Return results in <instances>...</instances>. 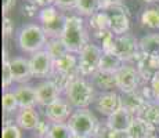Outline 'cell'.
<instances>
[{"label": "cell", "mask_w": 159, "mask_h": 138, "mask_svg": "<svg viewBox=\"0 0 159 138\" xmlns=\"http://www.w3.org/2000/svg\"><path fill=\"white\" fill-rule=\"evenodd\" d=\"M35 3L38 7H50V6H53V4H56V0H35Z\"/></svg>", "instance_id": "39"}, {"label": "cell", "mask_w": 159, "mask_h": 138, "mask_svg": "<svg viewBox=\"0 0 159 138\" xmlns=\"http://www.w3.org/2000/svg\"><path fill=\"white\" fill-rule=\"evenodd\" d=\"M154 131H155L154 126L148 124L147 122L136 118L127 133H129V136L131 138H151V137H154Z\"/></svg>", "instance_id": "19"}, {"label": "cell", "mask_w": 159, "mask_h": 138, "mask_svg": "<svg viewBox=\"0 0 159 138\" xmlns=\"http://www.w3.org/2000/svg\"><path fill=\"white\" fill-rule=\"evenodd\" d=\"M2 138H22V134H21V130H20V126L15 124V123L3 126Z\"/></svg>", "instance_id": "31"}, {"label": "cell", "mask_w": 159, "mask_h": 138, "mask_svg": "<svg viewBox=\"0 0 159 138\" xmlns=\"http://www.w3.org/2000/svg\"><path fill=\"white\" fill-rule=\"evenodd\" d=\"M15 0H3V14L4 17H7V14L10 13L11 8H14Z\"/></svg>", "instance_id": "38"}, {"label": "cell", "mask_w": 159, "mask_h": 138, "mask_svg": "<svg viewBox=\"0 0 159 138\" xmlns=\"http://www.w3.org/2000/svg\"><path fill=\"white\" fill-rule=\"evenodd\" d=\"M10 65H11L14 82L20 83V84H25L33 78L29 60H25L22 57H17L10 61Z\"/></svg>", "instance_id": "15"}, {"label": "cell", "mask_w": 159, "mask_h": 138, "mask_svg": "<svg viewBox=\"0 0 159 138\" xmlns=\"http://www.w3.org/2000/svg\"><path fill=\"white\" fill-rule=\"evenodd\" d=\"M102 2V10L109 4H115V3H120L122 0H101Z\"/></svg>", "instance_id": "40"}, {"label": "cell", "mask_w": 159, "mask_h": 138, "mask_svg": "<svg viewBox=\"0 0 159 138\" xmlns=\"http://www.w3.org/2000/svg\"><path fill=\"white\" fill-rule=\"evenodd\" d=\"M76 10L82 15L91 17L97 11L102 10V2L101 0H79L76 4Z\"/></svg>", "instance_id": "25"}, {"label": "cell", "mask_w": 159, "mask_h": 138, "mask_svg": "<svg viewBox=\"0 0 159 138\" xmlns=\"http://www.w3.org/2000/svg\"><path fill=\"white\" fill-rule=\"evenodd\" d=\"M36 11H38V6L35 4V3H29L26 6H24L22 8V14L26 15V17H33V15H36Z\"/></svg>", "instance_id": "36"}, {"label": "cell", "mask_w": 159, "mask_h": 138, "mask_svg": "<svg viewBox=\"0 0 159 138\" xmlns=\"http://www.w3.org/2000/svg\"><path fill=\"white\" fill-rule=\"evenodd\" d=\"M107 14L109 15V21H111V32L115 36L126 35L127 30L130 28V18L127 7L120 3H115V4H109L104 8Z\"/></svg>", "instance_id": "6"}, {"label": "cell", "mask_w": 159, "mask_h": 138, "mask_svg": "<svg viewBox=\"0 0 159 138\" xmlns=\"http://www.w3.org/2000/svg\"><path fill=\"white\" fill-rule=\"evenodd\" d=\"M116 76V84L118 88L122 93H131V91H136L140 86V78L139 72L136 68L133 66H125L119 70L118 73H115Z\"/></svg>", "instance_id": "9"}, {"label": "cell", "mask_w": 159, "mask_h": 138, "mask_svg": "<svg viewBox=\"0 0 159 138\" xmlns=\"http://www.w3.org/2000/svg\"><path fill=\"white\" fill-rule=\"evenodd\" d=\"M134 119H136V116L131 112H129V110L125 108H120L118 112H115L114 115L108 116L107 124L114 131H118V133H127V131L130 130L131 124H133Z\"/></svg>", "instance_id": "13"}, {"label": "cell", "mask_w": 159, "mask_h": 138, "mask_svg": "<svg viewBox=\"0 0 159 138\" xmlns=\"http://www.w3.org/2000/svg\"><path fill=\"white\" fill-rule=\"evenodd\" d=\"M93 137L94 138H118V131H114L107 123L98 124Z\"/></svg>", "instance_id": "30"}, {"label": "cell", "mask_w": 159, "mask_h": 138, "mask_svg": "<svg viewBox=\"0 0 159 138\" xmlns=\"http://www.w3.org/2000/svg\"><path fill=\"white\" fill-rule=\"evenodd\" d=\"M90 26L93 28L94 32H101V30H111V21L107 11L100 10L94 15L90 17Z\"/></svg>", "instance_id": "23"}, {"label": "cell", "mask_w": 159, "mask_h": 138, "mask_svg": "<svg viewBox=\"0 0 159 138\" xmlns=\"http://www.w3.org/2000/svg\"><path fill=\"white\" fill-rule=\"evenodd\" d=\"M17 97L20 109H33L38 104V96H36V88L28 84H21L14 91Z\"/></svg>", "instance_id": "16"}, {"label": "cell", "mask_w": 159, "mask_h": 138, "mask_svg": "<svg viewBox=\"0 0 159 138\" xmlns=\"http://www.w3.org/2000/svg\"><path fill=\"white\" fill-rule=\"evenodd\" d=\"M151 138H159V137H155V136H154V137H151Z\"/></svg>", "instance_id": "44"}, {"label": "cell", "mask_w": 159, "mask_h": 138, "mask_svg": "<svg viewBox=\"0 0 159 138\" xmlns=\"http://www.w3.org/2000/svg\"><path fill=\"white\" fill-rule=\"evenodd\" d=\"M14 32V22L10 20L8 17H4L3 18V36L4 39L10 38Z\"/></svg>", "instance_id": "34"}, {"label": "cell", "mask_w": 159, "mask_h": 138, "mask_svg": "<svg viewBox=\"0 0 159 138\" xmlns=\"http://www.w3.org/2000/svg\"><path fill=\"white\" fill-rule=\"evenodd\" d=\"M35 78H50L54 72V61L46 50L38 51L29 60Z\"/></svg>", "instance_id": "8"}, {"label": "cell", "mask_w": 159, "mask_h": 138, "mask_svg": "<svg viewBox=\"0 0 159 138\" xmlns=\"http://www.w3.org/2000/svg\"><path fill=\"white\" fill-rule=\"evenodd\" d=\"M151 91L154 100L159 102V72L155 73V76L151 79Z\"/></svg>", "instance_id": "35"}, {"label": "cell", "mask_w": 159, "mask_h": 138, "mask_svg": "<svg viewBox=\"0 0 159 138\" xmlns=\"http://www.w3.org/2000/svg\"><path fill=\"white\" fill-rule=\"evenodd\" d=\"M66 48L72 54H80L82 50L89 44V36L84 29L83 20L79 17H68L65 29L61 36Z\"/></svg>", "instance_id": "1"}, {"label": "cell", "mask_w": 159, "mask_h": 138, "mask_svg": "<svg viewBox=\"0 0 159 138\" xmlns=\"http://www.w3.org/2000/svg\"><path fill=\"white\" fill-rule=\"evenodd\" d=\"M2 105H3V112H4L6 115H7V113L14 112L17 108H20L15 94L14 93H8V91H6V93L3 94Z\"/></svg>", "instance_id": "29"}, {"label": "cell", "mask_w": 159, "mask_h": 138, "mask_svg": "<svg viewBox=\"0 0 159 138\" xmlns=\"http://www.w3.org/2000/svg\"><path fill=\"white\" fill-rule=\"evenodd\" d=\"M28 2H29V3H33V2H35V0H28Z\"/></svg>", "instance_id": "43"}, {"label": "cell", "mask_w": 159, "mask_h": 138, "mask_svg": "<svg viewBox=\"0 0 159 138\" xmlns=\"http://www.w3.org/2000/svg\"><path fill=\"white\" fill-rule=\"evenodd\" d=\"M141 22L145 26L152 28V29L159 28V10H155V8L145 10L141 15Z\"/></svg>", "instance_id": "28"}, {"label": "cell", "mask_w": 159, "mask_h": 138, "mask_svg": "<svg viewBox=\"0 0 159 138\" xmlns=\"http://www.w3.org/2000/svg\"><path fill=\"white\" fill-rule=\"evenodd\" d=\"M122 106V97L115 91H105L96 98V109L105 116H111Z\"/></svg>", "instance_id": "11"}, {"label": "cell", "mask_w": 159, "mask_h": 138, "mask_svg": "<svg viewBox=\"0 0 159 138\" xmlns=\"http://www.w3.org/2000/svg\"><path fill=\"white\" fill-rule=\"evenodd\" d=\"M111 53L118 55L123 62L134 61L140 53V42H137V39L130 33L115 36L114 47H112Z\"/></svg>", "instance_id": "7"}, {"label": "cell", "mask_w": 159, "mask_h": 138, "mask_svg": "<svg viewBox=\"0 0 159 138\" xmlns=\"http://www.w3.org/2000/svg\"><path fill=\"white\" fill-rule=\"evenodd\" d=\"M137 72H139L141 80H149L159 72V57L158 55H147L140 51L136 60Z\"/></svg>", "instance_id": "10"}, {"label": "cell", "mask_w": 159, "mask_h": 138, "mask_svg": "<svg viewBox=\"0 0 159 138\" xmlns=\"http://www.w3.org/2000/svg\"><path fill=\"white\" fill-rule=\"evenodd\" d=\"M38 138H39V137H38Z\"/></svg>", "instance_id": "45"}, {"label": "cell", "mask_w": 159, "mask_h": 138, "mask_svg": "<svg viewBox=\"0 0 159 138\" xmlns=\"http://www.w3.org/2000/svg\"><path fill=\"white\" fill-rule=\"evenodd\" d=\"M104 51L100 46L89 43L79 54V72L82 76H94L100 70Z\"/></svg>", "instance_id": "5"}, {"label": "cell", "mask_w": 159, "mask_h": 138, "mask_svg": "<svg viewBox=\"0 0 159 138\" xmlns=\"http://www.w3.org/2000/svg\"><path fill=\"white\" fill-rule=\"evenodd\" d=\"M44 50L50 54V57L53 58V61L58 60V58L64 57L65 54H68V48H66L65 43L62 42V39L58 38V39H48L47 44H46Z\"/></svg>", "instance_id": "22"}, {"label": "cell", "mask_w": 159, "mask_h": 138, "mask_svg": "<svg viewBox=\"0 0 159 138\" xmlns=\"http://www.w3.org/2000/svg\"><path fill=\"white\" fill-rule=\"evenodd\" d=\"M140 51L147 55L159 57V35H148L140 40Z\"/></svg>", "instance_id": "24"}, {"label": "cell", "mask_w": 159, "mask_h": 138, "mask_svg": "<svg viewBox=\"0 0 159 138\" xmlns=\"http://www.w3.org/2000/svg\"><path fill=\"white\" fill-rule=\"evenodd\" d=\"M60 15H61V13L57 10V7L50 6V7H44L39 11V20H40L42 25H46V24L54 22Z\"/></svg>", "instance_id": "27"}, {"label": "cell", "mask_w": 159, "mask_h": 138, "mask_svg": "<svg viewBox=\"0 0 159 138\" xmlns=\"http://www.w3.org/2000/svg\"><path fill=\"white\" fill-rule=\"evenodd\" d=\"M15 122L20 126V128H24V130H35L36 126L40 122V119H39V115L35 109H20L17 113Z\"/></svg>", "instance_id": "18"}, {"label": "cell", "mask_w": 159, "mask_h": 138, "mask_svg": "<svg viewBox=\"0 0 159 138\" xmlns=\"http://www.w3.org/2000/svg\"><path fill=\"white\" fill-rule=\"evenodd\" d=\"M47 42L48 38L43 28L35 25V24L24 26L18 35V44H20L21 50L26 51V53L35 54L38 51H42L46 47Z\"/></svg>", "instance_id": "3"}, {"label": "cell", "mask_w": 159, "mask_h": 138, "mask_svg": "<svg viewBox=\"0 0 159 138\" xmlns=\"http://www.w3.org/2000/svg\"><path fill=\"white\" fill-rule=\"evenodd\" d=\"M123 68V61L114 53H104L100 62V70L107 73H118Z\"/></svg>", "instance_id": "20"}, {"label": "cell", "mask_w": 159, "mask_h": 138, "mask_svg": "<svg viewBox=\"0 0 159 138\" xmlns=\"http://www.w3.org/2000/svg\"><path fill=\"white\" fill-rule=\"evenodd\" d=\"M73 136L75 134L72 133L68 123H53L46 138H73Z\"/></svg>", "instance_id": "26"}, {"label": "cell", "mask_w": 159, "mask_h": 138, "mask_svg": "<svg viewBox=\"0 0 159 138\" xmlns=\"http://www.w3.org/2000/svg\"><path fill=\"white\" fill-rule=\"evenodd\" d=\"M73 138H89V137H82V136H73Z\"/></svg>", "instance_id": "41"}, {"label": "cell", "mask_w": 159, "mask_h": 138, "mask_svg": "<svg viewBox=\"0 0 159 138\" xmlns=\"http://www.w3.org/2000/svg\"><path fill=\"white\" fill-rule=\"evenodd\" d=\"M144 2H145V3H154L155 0H144Z\"/></svg>", "instance_id": "42"}, {"label": "cell", "mask_w": 159, "mask_h": 138, "mask_svg": "<svg viewBox=\"0 0 159 138\" xmlns=\"http://www.w3.org/2000/svg\"><path fill=\"white\" fill-rule=\"evenodd\" d=\"M66 123L71 127L75 136L82 137L94 136L97 127H98V122H97L96 116L87 109H76Z\"/></svg>", "instance_id": "4"}, {"label": "cell", "mask_w": 159, "mask_h": 138, "mask_svg": "<svg viewBox=\"0 0 159 138\" xmlns=\"http://www.w3.org/2000/svg\"><path fill=\"white\" fill-rule=\"evenodd\" d=\"M61 91L51 80L42 82L36 87V96H38V105L47 108L48 105L54 104L60 98Z\"/></svg>", "instance_id": "14"}, {"label": "cell", "mask_w": 159, "mask_h": 138, "mask_svg": "<svg viewBox=\"0 0 159 138\" xmlns=\"http://www.w3.org/2000/svg\"><path fill=\"white\" fill-rule=\"evenodd\" d=\"M46 118L51 123H65L69 120L72 112H71V104L66 100L58 98L54 104L48 105L44 112Z\"/></svg>", "instance_id": "12"}, {"label": "cell", "mask_w": 159, "mask_h": 138, "mask_svg": "<svg viewBox=\"0 0 159 138\" xmlns=\"http://www.w3.org/2000/svg\"><path fill=\"white\" fill-rule=\"evenodd\" d=\"M51 126H53L51 122H47V120H40L39 122V124L36 126V128H35V131H36V134L39 136V138L47 137V134L50 133Z\"/></svg>", "instance_id": "33"}, {"label": "cell", "mask_w": 159, "mask_h": 138, "mask_svg": "<svg viewBox=\"0 0 159 138\" xmlns=\"http://www.w3.org/2000/svg\"><path fill=\"white\" fill-rule=\"evenodd\" d=\"M66 101L71 106L78 109H86L94 101V86L82 78H76L69 83L65 90Z\"/></svg>", "instance_id": "2"}, {"label": "cell", "mask_w": 159, "mask_h": 138, "mask_svg": "<svg viewBox=\"0 0 159 138\" xmlns=\"http://www.w3.org/2000/svg\"><path fill=\"white\" fill-rule=\"evenodd\" d=\"M136 118L147 122L148 124L154 126V127L159 126V102H157V101H148L139 110Z\"/></svg>", "instance_id": "17"}, {"label": "cell", "mask_w": 159, "mask_h": 138, "mask_svg": "<svg viewBox=\"0 0 159 138\" xmlns=\"http://www.w3.org/2000/svg\"><path fill=\"white\" fill-rule=\"evenodd\" d=\"M79 0H56V4L60 8H76V4H78Z\"/></svg>", "instance_id": "37"}, {"label": "cell", "mask_w": 159, "mask_h": 138, "mask_svg": "<svg viewBox=\"0 0 159 138\" xmlns=\"http://www.w3.org/2000/svg\"><path fill=\"white\" fill-rule=\"evenodd\" d=\"M93 82L97 88H101L104 91H109V90H112V88H118L116 76L114 73H107V72L98 70V72L93 76Z\"/></svg>", "instance_id": "21"}, {"label": "cell", "mask_w": 159, "mask_h": 138, "mask_svg": "<svg viewBox=\"0 0 159 138\" xmlns=\"http://www.w3.org/2000/svg\"><path fill=\"white\" fill-rule=\"evenodd\" d=\"M14 82L13 79V72H11V65L10 60L3 61V88L7 90V87Z\"/></svg>", "instance_id": "32"}]
</instances>
